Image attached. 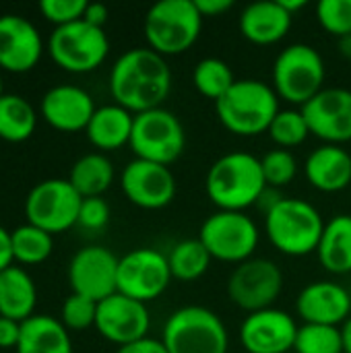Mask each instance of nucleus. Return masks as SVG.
<instances>
[{
  "instance_id": "obj_1",
  "label": "nucleus",
  "mask_w": 351,
  "mask_h": 353,
  "mask_svg": "<svg viewBox=\"0 0 351 353\" xmlns=\"http://www.w3.org/2000/svg\"><path fill=\"white\" fill-rule=\"evenodd\" d=\"M172 91L168 60L151 48H132L116 58L110 70L114 103L137 114L163 108Z\"/></svg>"
},
{
  "instance_id": "obj_2",
  "label": "nucleus",
  "mask_w": 351,
  "mask_h": 353,
  "mask_svg": "<svg viewBox=\"0 0 351 353\" xmlns=\"http://www.w3.org/2000/svg\"><path fill=\"white\" fill-rule=\"evenodd\" d=\"M261 159L246 151L217 157L205 178V192L217 211H242L259 205L267 190Z\"/></svg>"
},
{
  "instance_id": "obj_3",
  "label": "nucleus",
  "mask_w": 351,
  "mask_h": 353,
  "mask_svg": "<svg viewBox=\"0 0 351 353\" xmlns=\"http://www.w3.org/2000/svg\"><path fill=\"white\" fill-rule=\"evenodd\" d=\"M325 223L312 203L294 196H281L265 213L267 240L277 252L294 259L317 252Z\"/></svg>"
},
{
  "instance_id": "obj_4",
  "label": "nucleus",
  "mask_w": 351,
  "mask_h": 353,
  "mask_svg": "<svg viewBox=\"0 0 351 353\" xmlns=\"http://www.w3.org/2000/svg\"><path fill=\"white\" fill-rule=\"evenodd\" d=\"M279 110V95L273 85L259 79H238L234 87L215 101L217 120L236 137H259L267 132Z\"/></svg>"
},
{
  "instance_id": "obj_5",
  "label": "nucleus",
  "mask_w": 351,
  "mask_h": 353,
  "mask_svg": "<svg viewBox=\"0 0 351 353\" xmlns=\"http://www.w3.org/2000/svg\"><path fill=\"white\" fill-rule=\"evenodd\" d=\"M147 48L163 58L188 52L203 31V14L194 0H161L153 4L143 23Z\"/></svg>"
},
{
  "instance_id": "obj_6",
  "label": "nucleus",
  "mask_w": 351,
  "mask_h": 353,
  "mask_svg": "<svg viewBox=\"0 0 351 353\" xmlns=\"http://www.w3.org/2000/svg\"><path fill=\"white\" fill-rule=\"evenodd\" d=\"M327 66L310 43H290L273 62V89L285 103L304 108L325 89Z\"/></svg>"
},
{
  "instance_id": "obj_7",
  "label": "nucleus",
  "mask_w": 351,
  "mask_h": 353,
  "mask_svg": "<svg viewBox=\"0 0 351 353\" xmlns=\"http://www.w3.org/2000/svg\"><path fill=\"white\" fill-rule=\"evenodd\" d=\"M168 353H228L230 335L223 321L205 306H182L163 325Z\"/></svg>"
},
{
  "instance_id": "obj_8",
  "label": "nucleus",
  "mask_w": 351,
  "mask_h": 353,
  "mask_svg": "<svg viewBox=\"0 0 351 353\" xmlns=\"http://www.w3.org/2000/svg\"><path fill=\"white\" fill-rule=\"evenodd\" d=\"M46 50L62 70L85 74L97 70L106 62L110 54V39L101 27H93L81 19L70 25L54 27Z\"/></svg>"
},
{
  "instance_id": "obj_9",
  "label": "nucleus",
  "mask_w": 351,
  "mask_h": 353,
  "mask_svg": "<svg viewBox=\"0 0 351 353\" xmlns=\"http://www.w3.org/2000/svg\"><path fill=\"white\" fill-rule=\"evenodd\" d=\"M199 240L213 261L242 265L254 256L261 232L257 221L242 211H215L203 221Z\"/></svg>"
},
{
  "instance_id": "obj_10",
  "label": "nucleus",
  "mask_w": 351,
  "mask_h": 353,
  "mask_svg": "<svg viewBox=\"0 0 351 353\" xmlns=\"http://www.w3.org/2000/svg\"><path fill=\"white\" fill-rule=\"evenodd\" d=\"M128 147L132 149L137 159L170 168L184 153L186 132L174 112L157 108L134 116Z\"/></svg>"
},
{
  "instance_id": "obj_11",
  "label": "nucleus",
  "mask_w": 351,
  "mask_h": 353,
  "mask_svg": "<svg viewBox=\"0 0 351 353\" xmlns=\"http://www.w3.org/2000/svg\"><path fill=\"white\" fill-rule=\"evenodd\" d=\"M83 196L62 178H50L35 184L25 199L27 223L56 236L77 225Z\"/></svg>"
},
{
  "instance_id": "obj_12",
  "label": "nucleus",
  "mask_w": 351,
  "mask_h": 353,
  "mask_svg": "<svg viewBox=\"0 0 351 353\" xmlns=\"http://www.w3.org/2000/svg\"><path fill=\"white\" fill-rule=\"evenodd\" d=\"M283 292V271L269 259H250L236 265L228 277V298L240 310L252 314L275 308Z\"/></svg>"
},
{
  "instance_id": "obj_13",
  "label": "nucleus",
  "mask_w": 351,
  "mask_h": 353,
  "mask_svg": "<svg viewBox=\"0 0 351 353\" xmlns=\"http://www.w3.org/2000/svg\"><path fill=\"white\" fill-rule=\"evenodd\" d=\"M168 254L157 248H134L120 256L118 294L149 304L166 294L172 283Z\"/></svg>"
},
{
  "instance_id": "obj_14",
  "label": "nucleus",
  "mask_w": 351,
  "mask_h": 353,
  "mask_svg": "<svg viewBox=\"0 0 351 353\" xmlns=\"http://www.w3.org/2000/svg\"><path fill=\"white\" fill-rule=\"evenodd\" d=\"M120 259L103 246H85L68 263V283L72 294L101 302L118 292Z\"/></svg>"
},
{
  "instance_id": "obj_15",
  "label": "nucleus",
  "mask_w": 351,
  "mask_h": 353,
  "mask_svg": "<svg viewBox=\"0 0 351 353\" xmlns=\"http://www.w3.org/2000/svg\"><path fill=\"white\" fill-rule=\"evenodd\" d=\"M120 188L128 203L145 211L166 209L176 199V178L168 165L132 159L120 174Z\"/></svg>"
},
{
  "instance_id": "obj_16",
  "label": "nucleus",
  "mask_w": 351,
  "mask_h": 353,
  "mask_svg": "<svg viewBox=\"0 0 351 353\" xmlns=\"http://www.w3.org/2000/svg\"><path fill=\"white\" fill-rule=\"evenodd\" d=\"M310 134L325 145L343 147L351 141V91L345 87H325L304 108H300Z\"/></svg>"
},
{
  "instance_id": "obj_17",
  "label": "nucleus",
  "mask_w": 351,
  "mask_h": 353,
  "mask_svg": "<svg viewBox=\"0 0 351 353\" xmlns=\"http://www.w3.org/2000/svg\"><path fill=\"white\" fill-rule=\"evenodd\" d=\"M151 314L147 304L126 298L122 294H114L97 304L95 331L110 343L118 347L134 343L143 337H149Z\"/></svg>"
},
{
  "instance_id": "obj_18",
  "label": "nucleus",
  "mask_w": 351,
  "mask_h": 353,
  "mask_svg": "<svg viewBox=\"0 0 351 353\" xmlns=\"http://www.w3.org/2000/svg\"><path fill=\"white\" fill-rule=\"evenodd\" d=\"M296 319L279 308H267L248 314L240 325V345L246 353L294 352L298 335Z\"/></svg>"
},
{
  "instance_id": "obj_19",
  "label": "nucleus",
  "mask_w": 351,
  "mask_h": 353,
  "mask_svg": "<svg viewBox=\"0 0 351 353\" xmlns=\"http://www.w3.org/2000/svg\"><path fill=\"white\" fill-rule=\"evenodd\" d=\"M43 56V37L37 27L21 14L0 17V70L14 74L37 66Z\"/></svg>"
},
{
  "instance_id": "obj_20",
  "label": "nucleus",
  "mask_w": 351,
  "mask_h": 353,
  "mask_svg": "<svg viewBox=\"0 0 351 353\" xmlns=\"http://www.w3.org/2000/svg\"><path fill=\"white\" fill-rule=\"evenodd\" d=\"M39 110L52 128L60 132H79L87 128L97 108L83 87L56 85L43 93Z\"/></svg>"
},
{
  "instance_id": "obj_21",
  "label": "nucleus",
  "mask_w": 351,
  "mask_h": 353,
  "mask_svg": "<svg viewBox=\"0 0 351 353\" xmlns=\"http://www.w3.org/2000/svg\"><path fill=\"white\" fill-rule=\"evenodd\" d=\"M296 312L304 323L339 327L351 316L350 292L337 281H312L298 294Z\"/></svg>"
},
{
  "instance_id": "obj_22",
  "label": "nucleus",
  "mask_w": 351,
  "mask_h": 353,
  "mask_svg": "<svg viewBox=\"0 0 351 353\" xmlns=\"http://www.w3.org/2000/svg\"><path fill=\"white\" fill-rule=\"evenodd\" d=\"M306 182L325 194L351 188V155L339 145H321L304 161Z\"/></svg>"
},
{
  "instance_id": "obj_23",
  "label": "nucleus",
  "mask_w": 351,
  "mask_h": 353,
  "mask_svg": "<svg viewBox=\"0 0 351 353\" xmlns=\"http://www.w3.org/2000/svg\"><path fill=\"white\" fill-rule=\"evenodd\" d=\"M294 17L279 4V0H261L248 4L240 12V33L254 46L279 43L292 29Z\"/></svg>"
},
{
  "instance_id": "obj_24",
  "label": "nucleus",
  "mask_w": 351,
  "mask_h": 353,
  "mask_svg": "<svg viewBox=\"0 0 351 353\" xmlns=\"http://www.w3.org/2000/svg\"><path fill=\"white\" fill-rule=\"evenodd\" d=\"M134 126V114L124 110L118 103H108L95 110L93 118L89 120L85 134L89 143L99 149V153L122 149L130 145V134Z\"/></svg>"
},
{
  "instance_id": "obj_25",
  "label": "nucleus",
  "mask_w": 351,
  "mask_h": 353,
  "mask_svg": "<svg viewBox=\"0 0 351 353\" xmlns=\"http://www.w3.org/2000/svg\"><path fill=\"white\" fill-rule=\"evenodd\" d=\"M35 283L21 265H10L0 271V316L25 323L35 314Z\"/></svg>"
},
{
  "instance_id": "obj_26",
  "label": "nucleus",
  "mask_w": 351,
  "mask_h": 353,
  "mask_svg": "<svg viewBox=\"0 0 351 353\" xmlns=\"http://www.w3.org/2000/svg\"><path fill=\"white\" fill-rule=\"evenodd\" d=\"M17 353H72L70 331L50 314H33L21 325Z\"/></svg>"
},
{
  "instance_id": "obj_27",
  "label": "nucleus",
  "mask_w": 351,
  "mask_h": 353,
  "mask_svg": "<svg viewBox=\"0 0 351 353\" xmlns=\"http://www.w3.org/2000/svg\"><path fill=\"white\" fill-rule=\"evenodd\" d=\"M317 256L323 269L333 275L351 273V215L341 213L325 223Z\"/></svg>"
},
{
  "instance_id": "obj_28",
  "label": "nucleus",
  "mask_w": 351,
  "mask_h": 353,
  "mask_svg": "<svg viewBox=\"0 0 351 353\" xmlns=\"http://www.w3.org/2000/svg\"><path fill=\"white\" fill-rule=\"evenodd\" d=\"M114 163L106 153H87L79 157L68 174V182L83 199L101 196L114 184Z\"/></svg>"
},
{
  "instance_id": "obj_29",
  "label": "nucleus",
  "mask_w": 351,
  "mask_h": 353,
  "mask_svg": "<svg viewBox=\"0 0 351 353\" xmlns=\"http://www.w3.org/2000/svg\"><path fill=\"white\" fill-rule=\"evenodd\" d=\"M37 126L33 105L17 93L0 95V139L6 143H23L31 139Z\"/></svg>"
},
{
  "instance_id": "obj_30",
  "label": "nucleus",
  "mask_w": 351,
  "mask_h": 353,
  "mask_svg": "<svg viewBox=\"0 0 351 353\" xmlns=\"http://www.w3.org/2000/svg\"><path fill=\"white\" fill-rule=\"evenodd\" d=\"M211 263H213V259L199 238L182 240V242L174 244L168 252V265L172 271V279L182 281V283H192V281L201 279L209 271Z\"/></svg>"
},
{
  "instance_id": "obj_31",
  "label": "nucleus",
  "mask_w": 351,
  "mask_h": 353,
  "mask_svg": "<svg viewBox=\"0 0 351 353\" xmlns=\"http://www.w3.org/2000/svg\"><path fill=\"white\" fill-rule=\"evenodd\" d=\"M10 246L14 263L31 267L50 259L54 250V236L37 225L23 223L10 232Z\"/></svg>"
},
{
  "instance_id": "obj_32",
  "label": "nucleus",
  "mask_w": 351,
  "mask_h": 353,
  "mask_svg": "<svg viewBox=\"0 0 351 353\" xmlns=\"http://www.w3.org/2000/svg\"><path fill=\"white\" fill-rule=\"evenodd\" d=\"M238 79L234 77L232 66L221 60V58H203L197 62L192 70V85L194 89L213 101H219L236 83Z\"/></svg>"
},
{
  "instance_id": "obj_33",
  "label": "nucleus",
  "mask_w": 351,
  "mask_h": 353,
  "mask_svg": "<svg viewBox=\"0 0 351 353\" xmlns=\"http://www.w3.org/2000/svg\"><path fill=\"white\" fill-rule=\"evenodd\" d=\"M267 132H269L271 141L277 145V149H288V151L294 149V147L304 145L306 139L310 137L308 122H306L300 108H283V110H279Z\"/></svg>"
},
{
  "instance_id": "obj_34",
  "label": "nucleus",
  "mask_w": 351,
  "mask_h": 353,
  "mask_svg": "<svg viewBox=\"0 0 351 353\" xmlns=\"http://www.w3.org/2000/svg\"><path fill=\"white\" fill-rule=\"evenodd\" d=\"M296 353H343V339H341V327H329V325H310L302 323L298 327Z\"/></svg>"
},
{
  "instance_id": "obj_35",
  "label": "nucleus",
  "mask_w": 351,
  "mask_h": 353,
  "mask_svg": "<svg viewBox=\"0 0 351 353\" xmlns=\"http://www.w3.org/2000/svg\"><path fill=\"white\" fill-rule=\"evenodd\" d=\"M265 182L269 188H283L290 186L298 176V159L288 149H271L261 157Z\"/></svg>"
},
{
  "instance_id": "obj_36",
  "label": "nucleus",
  "mask_w": 351,
  "mask_h": 353,
  "mask_svg": "<svg viewBox=\"0 0 351 353\" xmlns=\"http://www.w3.org/2000/svg\"><path fill=\"white\" fill-rule=\"evenodd\" d=\"M319 25L333 37L351 35V0H321L317 4Z\"/></svg>"
},
{
  "instance_id": "obj_37",
  "label": "nucleus",
  "mask_w": 351,
  "mask_h": 353,
  "mask_svg": "<svg viewBox=\"0 0 351 353\" xmlns=\"http://www.w3.org/2000/svg\"><path fill=\"white\" fill-rule=\"evenodd\" d=\"M95 316H97V302L79 294H70L60 310V323L68 331H85L89 327H95Z\"/></svg>"
},
{
  "instance_id": "obj_38",
  "label": "nucleus",
  "mask_w": 351,
  "mask_h": 353,
  "mask_svg": "<svg viewBox=\"0 0 351 353\" xmlns=\"http://www.w3.org/2000/svg\"><path fill=\"white\" fill-rule=\"evenodd\" d=\"M87 0H41L39 12L56 27H62L81 21L87 10Z\"/></svg>"
},
{
  "instance_id": "obj_39",
  "label": "nucleus",
  "mask_w": 351,
  "mask_h": 353,
  "mask_svg": "<svg viewBox=\"0 0 351 353\" xmlns=\"http://www.w3.org/2000/svg\"><path fill=\"white\" fill-rule=\"evenodd\" d=\"M108 223H110V205L101 196L83 199L77 225H81L83 230H89V232H99Z\"/></svg>"
},
{
  "instance_id": "obj_40",
  "label": "nucleus",
  "mask_w": 351,
  "mask_h": 353,
  "mask_svg": "<svg viewBox=\"0 0 351 353\" xmlns=\"http://www.w3.org/2000/svg\"><path fill=\"white\" fill-rule=\"evenodd\" d=\"M21 325L23 323L0 316V350H17L21 339Z\"/></svg>"
},
{
  "instance_id": "obj_41",
  "label": "nucleus",
  "mask_w": 351,
  "mask_h": 353,
  "mask_svg": "<svg viewBox=\"0 0 351 353\" xmlns=\"http://www.w3.org/2000/svg\"><path fill=\"white\" fill-rule=\"evenodd\" d=\"M116 353H168L166 345L161 339H153V337H143L134 343L122 345L118 347Z\"/></svg>"
},
{
  "instance_id": "obj_42",
  "label": "nucleus",
  "mask_w": 351,
  "mask_h": 353,
  "mask_svg": "<svg viewBox=\"0 0 351 353\" xmlns=\"http://www.w3.org/2000/svg\"><path fill=\"white\" fill-rule=\"evenodd\" d=\"M194 4H197L199 12L203 14V19L205 17H221L223 12H228L234 6L232 0H194Z\"/></svg>"
},
{
  "instance_id": "obj_43",
  "label": "nucleus",
  "mask_w": 351,
  "mask_h": 353,
  "mask_svg": "<svg viewBox=\"0 0 351 353\" xmlns=\"http://www.w3.org/2000/svg\"><path fill=\"white\" fill-rule=\"evenodd\" d=\"M83 21H87L93 27H101L103 29V25L108 21V6L106 4H99V2H89L87 4V10L83 14Z\"/></svg>"
},
{
  "instance_id": "obj_44",
  "label": "nucleus",
  "mask_w": 351,
  "mask_h": 353,
  "mask_svg": "<svg viewBox=\"0 0 351 353\" xmlns=\"http://www.w3.org/2000/svg\"><path fill=\"white\" fill-rule=\"evenodd\" d=\"M14 263L12 246H10V232L0 225V271L8 269Z\"/></svg>"
},
{
  "instance_id": "obj_45",
  "label": "nucleus",
  "mask_w": 351,
  "mask_h": 353,
  "mask_svg": "<svg viewBox=\"0 0 351 353\" xmlns=\"http://www.w3.org/2000/svg\"><path fill=\"white\" fill-rule=\"evenodd\" d=\"M279 4H281V6L292 14V17H294L298 10H302V8H304L308 2H306V0H279Z\"/></svg>"
},
{
  "instance_id": "obj_46",
  "label": "nucleus",
  "mask_w": 351,
  "mask_h": 353,
  "mask_svg": "<svg viewBox=\"0 0 351 353\" xmlns=\"http://www.w3.org/2000/svg\"><path fill=\"white\" fill-rule=\"evenodd\" d=\"M341 339H343V353H351V316L341 325Z\"/></svg>"
},
{
  "instance_id": "obj_47",
  "label": "nucleus",
  "mask_w": 351,
  "mask_h": 353,
  "mask_svg": "<svg viewBox=\"0 0 351 353\" xmlns=\"http://www.w3.org/2000/svg\"><path fill=\"white\" fill-rule=\"evenodd\" d=\"M339 52H341L345 58H350L351 60V35H348V37H341V39H339Z\"/></svg>"
},
{
  "instance_id": "obj_48",
  "label": "nucleus",
  "mask_w": 351,
  "mask_h": 353,
  "mask_svg": "<svg viewBox=\"0 0 351 353\" xmlns=\"http://www.w3.org/2000/svg\"><path fill=\"white\" fill-rule=\"evenodd\" d=\"M4 91H2V77H0V95H2Z\"/></svg>"
},
{
  "instance_id": "obj_49",
  "label": "nucleus",
  "mask_w": 351,
  "mask_h": 353,
  "mask_svg": "<svg viewBox=\"0 0 351 353\" xmlns=\"http://www.w3.org/2000/svg\"><path fill=\"white\" fill-rule=\"evenodd\" d=\"M350 201H351V188H350Z\"/></svg>"
}]
</instances>
